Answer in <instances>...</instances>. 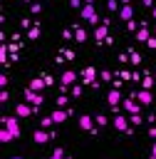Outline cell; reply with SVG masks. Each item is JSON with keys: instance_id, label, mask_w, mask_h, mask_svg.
<instances>
[{"instance_id": "cell-8", "label": "cell", "mask_w": 156, "mask_h": 159, "mask_svg": "<svg viewBox=\"0 0 156 159\" xmlns=\"http://www.w3.org/2000/svg\"><path fill=\"white\" fill-rule=\"evenodd\" d=\"M134 40H139V42H149V40H151V32H149V27L144 25L141 30H136V35H134Z\"/></svg>"}, {"instance_id": "cell-15", "label": "cell", "mask_w": 156, "mask_h": 159, "mask_svg": "<svg viewBox=\"0 0 156 159\" xmlns=\"http://www.w3.org/2000/svg\"><path fill=\"white\" fill-rule=\"evenodd\" d=\"M12 139H15V134H12L7 127H2V129H0V142H12Z\"/></svg>"}, {"instance_id": "cell-29", "label": "cell", "mask_w": 156, "mask_h": 159, "mask_svg": "<svg viewBox=\"0 0 156 159\" xmlns=\"http://www.w3.org/2000/svg\"><path fill=\"white\" fill-rule=\"evenodd\" d=\"M37 35H40V30H37V27H30V40H35Z\"/></svg>"}, {"instance_id": "cell-3", "label": "cell", "mask_w": 156, "mask_h": 159, "mask_svg": "<svg viewBox=\"0 0 156 159\" xmlns=\"http://www.w3.org/2000/svg\"><path fill=\"white\" fill-rule=\"evenodd\" d=\"M2 127H7V129L15 134V139L20 137V122H17L15 117H5V119H2Z\"/></svg>"}, {"instance_id": "cell-10", "label": "cell", "mask_w": 156, "mask_h": 159, "mask_svg": "<svg viewBox=\"0 0 156 159\" xmlns=\"http://www.w3.org/2000/svg\"><path fill=\"white\" fill-rule=\"evenodd\" d=\"M136 99H139V104H151L154 94H151V89H141V92L136 94Z\"/></svg>"}, {"instance_id": "cell-37", "label": "cell", "mask_w": 156, "mask_h": 159, "mask_svg": "<svg viewBox=\"0 0 156 159\" xmlns=\"http://www.w3.org/2000/svg\"><path fill=\"white\" fill-rule=\"evenodd\" d=\"M149 119H151V122H154V124H156V114H154V117H149Z\"/></svg>"}, {"instance_id": "cell-23", "label": "cell", "mask_w": 156, "mask_h": 159, "mask_svg": "<svg viewBox=\"0 0 156 159\" xmlns=\"http://www.w3.org/2000/svg\"><path fill=\"white\" fill-rule=\"evenodd\" d=\"M129 122H131L134 127H139V124H141L144 119H141V114H131V117H129Z\"/></svg>"}, {"instance_id": "cell-21", "label": "cell", "mask_w": 156, "mask_h": 159, "mask_svg": "<svg viewBox=\"0 0 156 159\" xmlns=\"http://www.w3.org/2000/svg\"><path fill=\"white\" fill-rule=\"evenodd\" d=\"M74 35H77V42H84V40H87V32H84L82 27H77V30H74Z\"/></svg>"}, {"instance_id": "cell-1", "label": "cell", "mask_w": 156, "mask_h": 159, "mask_svg": "<svg viewBox=\"0 0 156 159\" xmlns=\"http://www.w3.org/2000/svg\"><path fill=\"white\" fill-rule=\"evenodd\" d=\"M79 12H82V20H87L89 25H97V22H99V15H97V10H94V5H89V2H84V7H82Z\"/></svg>"}, {"instance_id": "cell-39", "label": "cell", "mask_w": 156, "mask_h": 159, "mask_svg": "<svg viewBox=\"0 0 156 159\" xmlns=\"http://www.w3.org/2000/svg\"><path fill=\"white\" fill-rule=\"evenodd\" d=\"M12 159H20V157H12Z\"/></svg>"}, {"instance_id": "cell-13", "label": "cell", "mask_w": 156, "mask_h": 159, "mask_svg": "<svg viewBox=\"0 0 156 159\" xmlns=\"http://www.w3.org/2000/svg\"><path fill=\"white\" fill-rule=\"evenodd\" d=\"M79 127L84 129V132H94V122H92V117H79Z\"/></svg>"}, {"instance_id": "cell-25", "label": "cell", "mask_w": 156, "mask_h": 159, "mask_svg": "<svg viewBox=\"0 0 156 159\" xmlns=\"http://www.w3.org/2000/svg\"><path fill=\"white\" fill-rule=\"evenodd\" d=\"M82 94V84H72V97H79Z\"/></svg>"}, {"instance_id": "cell-35", "label": "cell", "mask_w": 156, "mask_h": 159, "mask_svg": "<svg viewBox=\"0 0 156 159\" xmlns=\"http://www.w3.org/2000/svg\"><path fill=\"white\" fill-rule=\"evenodd\" d=\"M151 159H156V142H154V149H151Z\"/></svg>"}, {"instance_id": "cell-27", "label": "cell", "mask_w": 156, "mask_h": 159, "mask_svg": "<svg viewBox=\"0 0 156 159\" xmlns=\"http://www.w3.org/2000/svg\"><path fill=\"white\" fill-rule=\"evenodd\" d=\"M106 122H109V119H106V117H104V114H99V117H97V124H99V127H104V124H106Z\"/></svg>"}, {"instance_id": "cell-31", "label": "cell", "mask_w": 156, "mask_h": 159, "mask_svg": "<svg viewBox=\"0 0 156 159\" xmlns=\"http://www.w3.org/2000/svg\"><path fill=\"white\" fill-rule=\"evenodd\" d=\"M102 80H104V82H109V80H111V72H106V70H104V72H102Z\"/></svg>"}, {"instance_id": "cell-19", "label": "cell", "mask_w": 156, "mask_h": 159, "mask_svg": "<svg viewBox=\"0 0 156 159\" xmlns=\"http://www.w3.org/2000/svg\"><path fill=\"white\" fill-rule=\"evenodd\" d=\"M67 102H69V97H67V94H59V97L54 99V104H57V107H67Z\"/></svg>"}, {"instance_id": "cell-26", "label": "cell", "mask_w": 156, "mask_h": 159, "mask_svg": "<svg viewBox=\"0 0 156 159\" xmlns=\"http://www.w3.org/2000/svg\"><path fill=\"white\" fill-rule=\"evenodd\" d=\"M69 5H72L74 10H82V7H84V5H82V0H69Z\"/></svg>"}, {"instance_id": "cell-24", "label": "cell", "mask_w": 156, "mask_h": 159, "mask_svg": "<svg viewBox=\"0 0 156 159\" xmlns=\"http://www.w3.org/2000/svg\"><path fill=\"white\" fill-rule=\"evenodd\" d=\"M50 159H64V152H62V149L57 147V149L52 152V157H50Z\"/></svg>"}, {"instance_id": "cell-14", "label": "cell", "mask_w": 156, "mask_h": 159, "mask_svg": "<svg viewBox=\"0 0 156 159\" xmlns=\"http://www.w3.org/2000/svg\"><path fill=\"white\" fill-rule=\"evenodd\" d=\"M32 139H35V142H37V144H45V142H47V139H50V134H47V132H45V129H37V132H35V134H32Z\"/></svg>"}, {"instance_id": "cell-18", "label": "cell", "mask_w": 156, "mask_h": 159, "mask_svg": "<svg viewBox=\"0 0 156 159\" xmlns=\"http://www.w3.org/2000/svg\"><path fill=\"white\" fill-rule=\"evenodd\" d=\"M94 37L97 40H106V27H97L94 30Z\"/></svg>"}, {"instance_id": "cell-7", "label": "cell", "mask_w": 156, "mask_h": 159, "mask_svg": "<svg viewBox=\"0 0 156 159\" xmlns=\"http://www.w3.org/2000/svg\"><path fill=\"white\" fill-rule=\"evenodd\" d=\"M119 17H121V20H131V17H134V7H131L129 2H124L121 10H119Z\"/></svg>"}, {"instance_id": "cell-5", "label": "cell", "mask_w": 156, "mask_h": 159, "mask_svg": "<svg viewBox=\"0 0 156 159\" xmlns=\"http://www.w3.org/2000/svg\"><path fill=\"white\" fill-rule=\"evenodd\" d=\"M114 127H116L119 132H129V129H131V127H129V117L116 114V117H114Z\"/></svg>"}, {"instance_id": "cell-33", "label": "cell", "mask_w": 156, "mask_h": 159, "mask_svg": "<svg viewBox=\"0 0 156 159\" xmlns=\"http://www.w3.org/2000/svg\"><path fill=\"white\" fill-rule=\"evenodd\" d=\"M149 134H151V137L156 139V124H151V129H149Z\"/></svg>"}, {"instance_id": "cell-6", "label": "cell", "mask_w": 156, "mask_h": 159, "mask_svg": "<svg viewBox=\"0 0 156 159\" xmlns=\"http://www.w3.org/2000/svg\"><path fill=\"white\" fill-rule=\"evenodd\" d=\"M121 107H124L129 114H139V102H134V97H131V99H124Z\"/></svg>"}, {"instance_id": "cell-40", "label": "cell", "mask_w": 156, "mask_h": 159, "mask_svg": "<svg viewBox=\"0 0 156 159\" xmlns=\"http://www.w3.org/2000/svg\"><path fill=\"white\" fill-rule=\"evenodd\" d=\"M154 75H156V72H154Z\"/></svg>"}, {"instance_id": "cell-38", "label": "cell", "mask_w": 156, "mask_h": 159, "mask_svg": "<svg viewBox=\"0 0 156 159\" xmlns=\"http://www.w3.org/2000/svg\"><path fill=\"white\" fill-rule=\"evenodd\" d=\"M154 17H156V5H154Z\"/></svg>"}, {"instance_id": "cell-9", "label": "cell", "mask_w": 156, "mask_h": 159, "mask_svg": "<svg viewBox=\"0 0 156 159\" xmlns=\"http://www.w3.org/2000/svg\"><path fill=\"white\" fill-rule=\"evenodd\" d=\"M74 80H77V75H74L72 70L62 72V87H72V84H74Z\"/></svg>"}, {"instance_id": "cell-16", "label": "cell", "mask_w": 156, "mask_h": 159, "mask_svg": "<svg viewBox=\"0 0 156 159\" xmlns=\"http://www.w3.org/2000/svg\"><path fill=\"white\" fill-rule=\"evenodd\" d=\"M42 87H45V77H42V80H32V82H30V89H35V92H40Z\"/></svg>"}, {"instance_id": "cell-30", "label": "cell", "mask_w": 156, "mask_h": 159, "mask_svg": "<svg viewBox=\"0 0 156 159\" xmlns=\"http://www.w3.org/2000/svg\"><path fill=\"white\" fill-rule=\"evenodd\" d=\"M129 62H134V65H139V62H141V55H136V52H134V55H131V60H129Z\"/></svg>"}, {"instance_id": "cell-32", "label": "cell", "mask_w": 156, "mask_h": 159, "mask_svg": "<svg viewBox=\"0 0 156 159\" xmlns=\"http://www.w3.org/2000/svg\"><path fill=\"white\" fill-rule=\"evenodd\" d=\"M0 102H7V89L2 87V92H0Z\"/></svg>"}, {"instance_id": "cell-20", "label": "cell", "mask_w": 156, "mask_h": 159, "mask_svg": "<svg viewBox=\"0 0 156 159\" xmlns=\"http://www.w3.org/2000/svg\"><path fill=\"white\" fill-rule=\"evenodd\" d=\"M52 124H54V119H52V117H45V119H40V127H42V129H50Z\"/></svg>"}, {"instance_id": "cell-11", "label": "cell", "mask_w": 156, "mask_h": 159, "mask_svg": "<svg viewBox=\"0 0 156 159\" xmlns=\"http://www.w3.org/2000/svg\"><path fill=\"white\" fill-rule=\"evenodd\" d=\"M50 117L54 119V124H59V122H64V119L69 117V109H54V112H52Z\"/></svg>"}, {"instance_id": "cell-17", "label": "cell", "mask_w": 156, "mask_h": 159, "mask_svg": "<svg viewBox=\"0 0 156 159\" xmlns=\"http://www.w3.org/2000/svg\"><path fill=\"white\" fill-rule=\"evenodd\" d=\"M106 7H109L111 12H119V10H121V0H109V2H106Z\"/></svg>"}, {"instance_id": "cell-34", "label": "cell", "mask_w": 156, "mask_h": 159, "mask_svg": "<svg viewBox=\"0 0 156 159\" xmlns=\"http://www.w3.org/2000/svg\"><path fill=\"white\" fill-rule=\"evenodd\" d=\"M146 45H149V47H151V50H154V47H156V40H154V37H151V40H149V42H146Z\"/></svg>"}, {"instance_id": "cell-36", "label": "cell", "mask_w": 156, "mask_h": 159, "mask_svg": "<svg viewBox=\"0 0 156 159\" xmlns=\"http://www.w3.org/2000/svg\"><path fill=\"white\" fill-rule=\"evenodd\" d=\"M144 5H154V0H144Z\"/></svg>"}, {"instance_id": "cell-12", "label": "cell", "mask_w": 156, "mask_h": 159, "mask_svg": "<svg viewBox=\"0 0 156 159\" xmlns=\"http://www.w3.org/2000/svg\"><path fill=\"white\" fill-rule=\"evenodd\" d=\"M106 102H109L111 107H116V104L121 102V92H119V89H111V92L106 94Z\"/></svg>"}, {"instance_id": "cell-2", "label": "cell", "mask_w": 156, "mask_h": 159, "mask_svg": "<svg viewBox=\"0 0 156 159\" xmlns=\"http://www.w3.org/2000/svg\"><path fill=\"white\" fill-rule=\"evenodd\" d=\"M15 114H17V117H30V114H35V104H30V102H20V104L15 107Z\"/></svg>"}, {"instance_id": "cell-4", "label": "cell", "mask_w": 156, "mask_h": 159, "mask_svg": "<svg viewBox=\"0 0 156 159\" xmlns=\"http://www.w3.org/2000/svg\"><path fill=\"white\" fill-rule=\"evenodd\" d=\"M42 99H45V97H42L40 92H35V89H27V92H25V102H30V104H35V107H40Z\"/></svg>"}, {"instance_id": "cell-28", "label": "cell", "mask_w": 156, "mask_h": 159, "mask_svg": "<svg viewBox=\"0 0 156 159\" xmlns=\"http://www.w3.org/2000/svg\"><path fill=\"white\" fill-rule=\"evenodd\" d=\"M126 27H129V30H131V32H136V27H139V25H136V22H134V20H129V22H126Z\"/></svg>"}, {"instance_id": "cell-22", "label": "cell", "mask_w": 156, "mask_h": 159, "mask_svg": "<svg viewBox=\"0 0 156 159\" xmlns=\"http://www.w3.org/2000/svg\"><path fill=\"white\" fill-rule=\"evenodd\" d=\"M141 87H144V89H151V87H154V80H151V77H144V80H141Z\"/></svg>"}]
</instances>
